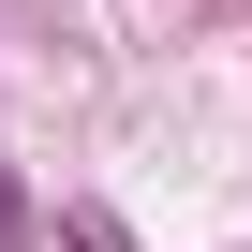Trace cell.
<instances>
[{
	"mask_svg": "<svg viewBox=\"0 0 252 252\" xmlns=\"http://www.w3.org/2000/svg\"><path fill=\"white\" fill-rule=\"evenodd\" d=\"M60 252H134V237H119V208H60Z\"/></svg>",
	"mask_w": 252,
	"mask_h": 252,
	"instance_id": "obj_1",
	"label": "cell"
}]
</instances>
